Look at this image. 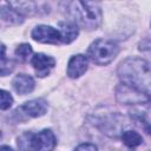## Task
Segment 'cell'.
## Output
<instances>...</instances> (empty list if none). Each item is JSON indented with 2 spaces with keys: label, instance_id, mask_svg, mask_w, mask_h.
Instances as JSON below:
<instances>
[{
  "label": "cell",
  "instance_id": "cell-1",
  "mask_svg": "<svg viewBox=\"0 0 151 151\" xmlns=\"http://www.w3.org/2000/svg\"><path fill=\"white\" fill-rule=\"evenodd\" d=\"M122 84L151 97V63L143 58L129 57L117 70Z\"/></svg>",
  "mask_w": 151,
  "mask_h": 151
},
{
  "label": "cell",
  "instance_id": "cell-2",
  "mask_svg": "<svg viewBox=\"0 0 151 151\" xmlns=\"http://www.w3.org/2000/svg\"><path fill=\"white\" fill-rule=\"evenodd\" d=\"M67 12L72 17L73 22L78 26L92 31L100 26L103 12L99 2L96 1H72L67 2Z\"/></svg>",
  "mask_w": 151,
  "mask_h": 151
},
{
  "label": "cell",
  "instance_id": "cell-3",
  "mask_svg": "<svg viewBox=\"0 0 151 151\" xmlns=\"http://www.w3.org/2000/svg\"><path fill=\"white\" fill-rule=\"evenodd\" d=\"M55 145V136L48 129L34 134L26 133L18 139V146L22 151H53Z\"/></svg>",
  "mask_w": 151,
  "mask_h": 151
},
{
  "label": "cell",
  "instance_id": "cell-4",
  "mask_svg": "<svg viewBox=\"0 0 151 151\" xmlns=\"http://www.w3.org/2000/svg\"><path fill=\"white\" fill-rule=\"evenodd\" d=\"M119 53V46L106 39H97L94 40L88 50H87V57L97 65H107L112 63L116 57Z\"/></svg>",
  "mask_w": 151,
  "mask_h": 151
},
{
  "label": "cell",
  "instance_id": "cell-5",
  "mask_svg": "<svg viewBox=\"0 0 151 151\" xmlns=\"http://www.w3.org/2000/svg\"><path fill=\"white\" fill-rule=\"evenodd\" d=\"M116 98L119 103L132 105V104H145L151 101V97L125 85L120 84L116 88Z\"/></svg>",
  "mask_w": 151,
  "mask_h": 151
},
{
  "label": "cell",
  "instance_id": "cell-6",
  "mask_svg": "<svg viewBox=\"0 0 151 151\" xmlns=\"http://www.w3.org/2000/svg\"><path fill=\"white\" fill-rule=\"evenodd\" d=\"M32 38L41 44H59L61 35L59 29L48 25H38L32 31Z\"/></svg>",
  "mask_w": 151,
  "mask_h": 151
},
{
  "label": "cell",
  "instance_id": "cell-7",
  "mask_svg": "<svg viewBox=\"0 0 151 151\" xmlns=\"http://www.w3.org/2000/svg\"><path fill=\"white\" fill-rule=\"evenodd\" d=\"M31 64H32L33 68L35 70L37 76L42 78V77H46L50 74L51 70L55 65V59L53 57L44 54V53H37L32 57Z\"/></svg>",
  "mask_w": 151,
  "mask_h": 151
},
{
  "label": "cell",
  "instance_id": "cell-8",
  "mask_svg": "<svg viewBox=\"0 0 151 151\" xmlns=\"http://www.w3.org/2000/svg\"><path fill=\"white\" fill-rule=\"evenodd\" d=\"M88 66V59L84 54H76L71 57L67 64V76L72 79L81 77L86 71Z\"/></svg>",
  "mask_w": 151,
  "mask_h": 151
},
{
  "label": "cell",
  "instance_id": "cell-9",
  "mask_svg": "<svg viewBox=\"0 0 151 151\" xmlns=\"http://www.w3.org/2000/svg\"><path fill=\"white\" fill-rule=\"evenodd\" d=\"M20 110H22L28 117H32V118L41 117L47 112V101L42 98L32 99L29 101H26L20 107Z\"/></svg>",
  "mask_w": 151,
  "mask_h": 151
},
{
  "label": "cell",
  "instance_id": "cell-10",
  "mask_svg": "<svg viewBox=\"0 0 151 151\" xmlns=\"http://www.w3.org/2000/svg\"><path fill=\"white\" fill-rule=\"evenodd\" d=\"M34 79L28 76V74H24L20 73L18 76H15L12 80V86L14 88V91L19 94H27L31 93L34 90Z\"/></svg>",
  "mask_w": 151,
  "mask_h": 151
},
{
  "label": "cell",
  "instance_id": "cell-11",
  "mask_svg": "<svg viewBox=\"0 0 151 151\" xmlns=\"http://www.w3.org/2000/svg\"><path fill=\"white\" fill-rule=\"evenodd\" d=\"M59 32L61 35V42L70 44L77 39L79 34V28H78V25L73 21H60Z\"/></svg>",
  "mask_w": 151,
  "mask_h": 151
},
{
  "label": "cell",
  "instance_id": "cell-12",
  "mask_svg": "<svg viewBox=\"0 0 151 151\" xmlns=\"http://www.w3.org/2000/svg\"><path fill=\"white\" fill-rule=\"evenodd\" d=\"M1 19L4 22L11 24V25H18L24 21V15H21L18 11L12 8L9 5L8 7L6 5L1 6Z\"/></svg>",
  "mask_w": 151,
  "mask_h": 151
},
{
  "label": "cell",
  "instance_id": "cell-13",
  "mask_svg": "<svg viewBox=\"0 0 151 151\" xmlns=\"http://www.w3.org/2000/svg\"><path fill=\"white\" fill-rule=\"evenodd\" d=\"M120 138H122L123 143L129 147H136L143 143V137L137 131H133V130L124 131L122 133Z\"/></svg>",
  "mask_w": 151,
  "mask_h": 151
},
{
  "label": "cell",
  "instance_id": "cell-14",
  "mask_svg": "<svg viewBox=\"0 0 151 151\" xmlns=\"http://www.w3.org/2000/svg\"><path fill=\"white\" fill-rule=\"evenodd\" d=\"M32 53H33L32 47H31V45H28V44H21V45H19V46L15 48V51H14L15 57H18L19 60H21V61L28 60V58L32 55Z\"/></svg>",
  "mask_w": 151,
  "mask_h": 151
},
{
  "label": "cell",
  "instance_id": "cell-15",
  "mask_svg": "<svg viewBox=\"0 0 151 151\" xmlns=\"http://www.w3.org/2000/svg\"><path fill=\"white\" fill-rule=\"evenodd\" d=\"M12 104H13V97L11 96V93L7 92L6 90H1L0 91V109L7 110L12 106Z\"/></svg>",
  "mask_w": 151,
  "mask_h": 151
},
{
  "label": "cell",
  "instance_id": "cell-16",
  "mask_svg": "<svg viewBox=\"0 0 151 151\" xmlns=\"http://www.w3.org/2000/svg\"><path fill=\"white\" fill-rule=\"evenodd\" d=\"M74 151H98L97 146L94 144H91V143H84V144H80L78 145Z\"/></svg>",
  "mask_w": 151,
  "mask_h": 151
},
{
  "label": "cell",
  "instance_id": "cell-17",
  "mask_svg": "<svg viewBox=\"0 0 151 151\" xmlns=\"http://www.w3.org/2000/svg\"><path fill=\"white\" fill-rule=\"evenodd\" d=\"M0 151H14L12 147H9V146H7V145H2L1 147H0Z\"/></svg>",
  "mask_w": 151,
  "mask_h": 151
}]
</instances>
